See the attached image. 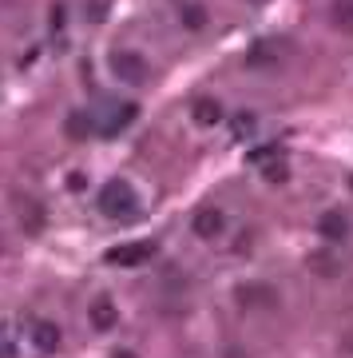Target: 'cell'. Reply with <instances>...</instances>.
<instances>
[{"label":"cell","instance_id":"22","mask_svg":"<svg viewBox=\"0 0 353 358\" xmlns=\"http://www.w3.org/2000/svg\"><path fill=\"white\" fill-rule=\"evenodd\" d=\"M0 251H4V247H0Z\"/></svg>","mask_w":353,"mask_h":358},{"label":"cell","instance_id":"16","mask_svg":"<svg viewBox=\"0 0 353 358\" xmlns=\"http://www.w3.org/2000/svg\"><path fill=\"white\" fill-rule=\"evenodd\" d=\"M20 223H24V231H28V235H36V231L40 227H44V211H40V207L36 203H32V207H20Z\"/></svg>","mask_w":353,"mask_h":358},{"label":"cell","instance_id":"15","mask_svg":"<svg viewBox=\"0 0 353 358\" xmlns=\"http://www.w3.org/2000/svg\"><path fill=\"white\" fill-rule=\"evenodd\" d=\"M286 176H290V167L282 164L278 155H274V159H266V164H262V179H266V183H286Z\"/></svg>","mask_w":353,"mask_h":358},{"label":"cell","instance_id":"21","mask_svg":"<svg viewBox=\"0 0 353 358\" xmlns=\"http://www.w3.org/2000/svg\"><path fill=\"white\" fill-rule=\"evenodd\" d=\"M227 358H242V350H227Z\"/></svg>","mask_w":353,"mask_h":358},{"label":"cell","instance_id":"3","mask_svg":"<svg viewBox=\"0 0 353 358\" xmlns=\"http://www.w3.org/2000/svg\"><path fill=\"white\" fill-rule=\"evenodd\" d=\"M155 259V243H123V247H112L103 263L112 267H139V263H151Z\"/></svg>","mask_w":353,"mask_h":358},{"label":"cell","instance_id":"17","mask_svg":"<svg viewBox=\"0 0 353 358\" xmlns=\"http://www.w3.org/2000/svg\"><path fill=\"white\" fill-rule=\"evenodd\" d=\"M333 20H338V28H350V32H353V0H338Z\"/></svg>","mask_w":353,"mask_h":358},{"label":"cell","instance_id":"1","mask_svg":"<svg viewBox=\"0 0 353 358\" xmlns=\"http://www.w3.org/2000/svg\"><path fill=\"white\" fill-rule=\"evenodd\" d=\"M96 207H100L107 219H131L135 215V192L127 187L123 179H107L96 195Z\"/></svg>","mask_w":353,"mask_h":358},{"label":"cell","instance_id":"13","mask_svg":"<svg viewBox=\"0 0 353 358\" xmlns=\"http://www.w3.org/2000/svg\"><path fill=\"white\" fill-rule=\"evenodd\" d=\"M179 16H183V24H187L190 32H202V28H206V8H202V4H195V0H187Z\"/></svg>","mask_w":353,"mask_h":358},{"label":"cell","instance_id":"19","mask_svg":"<svg viewBox=\"0 0 353 358\" xmlns=\"http://www.w3.org/2000/svg\"><path fill=\"white\" fill-rule=\"evenodd\" d=\"M63 24V4H56V13H52V28Z\"/></svg>","mask_w":353,"mask_h":358},{"label":"cell","instance_id":"4","mask_svg":"<svg viewBox=\"0 0 353 358\" xmlns=\"http://www.w3.org/2000/svg\"><path fill=\"white\" fill-rule=\"evenodd\" d=\"M190 231H195L199 239H218V235L227 231V215H223V207H199L195 219H190Z\"/></svg>","mask_w":353,"mask_h":358},{"label":"cell","instance_id":"2","mask_svg":"<svg viewBox=\"0 0 353 358\" xmlns=\"http://www.w3.org/2000/svg\"><path fill=\"white\" fill-rule=\"evenodd\" d=\"M112 72L119 80H127V84H147V60L139 56V52H127V48H115L112 52Z\"/></svg>","mask_w":353,"mask_h":358},{"label":"cell","instance_id":"7","mask_svg":"<svg viewBox=\"0 0 353 358\" xmlns=\"http://www.w3.org/2000/svg\"><path fill=\"white\" fill-rule=\"evenodd\" d=\"M139 115L135 103H112V112H107V120H96V131H103V136H115V131H123L131 120Z\"/></svg>","mask_w":353,"mask_h":358},{"label":"cell","instance_id":"5","mask_svg":"<svg viewBox=\"0 0 353 358\" xmlns=\"http://www.w3.org/2000/svg\"><path fill=\"white\" fill-rule=\"evenodd\" d=\"M278 60H282V52H278L274 40H254L250 52H246V64H250L254 72H274Z\"/></svg>","mask_w":353,"mask_h":358},{"label":"cell","instance_id":"10","mask_svg":"<svg viewBox=\"0 0 353 358\" xmlns=\"http://www.w3.org/2000/svg\"><path fill=\"white\" fill-rule=\"evenodd\" d=\"M317 235L329 239V243H338V239L350 235V219L341 215V211H322V215H317Z\"/></svg>","mask_w":353,"mask_h":358},{"label":"cell","instance_id":"11","mask_svg":"<svg viewBox=\"0 0 353 358\" xmlns=\"http://www.w3.org/2000/svg\"><path fill=\"white\" fill-rule=\"evenodd\" d=\"M63 136H72V140H88V136H96V120H91L88 112H68V120H63Z\"/></svg>","mask_w":353,"mask_h":358},{"label":"cell","instance_id":"18","mask_svg":"<svg viewBox=\"0 0 353 358\" xmlns=\"http://www.w3.org/2000/svg\"><path fill=\"white\" fill-rule=\"evenodd\" d=\"M314 271H326V275H333V259H329V255H314Z\"/></svg>","mask_w":353,"mask_h":358},{"label":"cell","instance_id":"14","mask_svg":"<svg viewBox=\"0 0 353 358\" xmlns=\"http://www.w3.org/2000/svg\"><path fill=\"white\" fill-rule=\"evenodd\" d=\"M254 128H258V120H254V112H234L230 115V131L239 136V140H250Z\"/></svg>","mask_w":353,"mask_h":358},{"label":"cell","instance_id":"12","mask_svg":"<svg viewBox=\"0 0 353 358\" xmlns=\"http://www.w3.org/2000/svg\"><path fill=\"white\" fill-rule=\"evenodd\" d=\"M239 294H242V303H258V307H274V287H262V282H258V287H250V282H246V287H239Z\"/></svg>","mask_w":353,"mask_h":358},{"label":"cell","instance_id":"6","mask_svg":"<svg viewBox=\"0 0 353 358\" xmlns=\"http://www.w3.org/2000/svg\"><path fill=\"white\" fill-rule=\"evenodd\" d=\"M28 338H32V346H36L40 355H56V350H60V327L48 322V319L32 322V327H28Z\"/></svg>","mask_w":353,"mask_h":358},{"label":"cell","instance_id":"9","mask_svg":"<svg viewBox=\"0 0 353 358\" xmlns=\"http://www.w3.org/2000/svg\"><path fill=\"white\" fill-rule=\"evenodd\" d=\"M190 115H195V124H202V128H215V124H223V103L215 100V96H199V100L190 103Z\"/></svg>","mask_w":353,"mask_h":358},{"label":"cell","instance_id":"20","mask_svg":"<svg viewBox=\"0 0 353 358\" xmlns=\"http://www.w3.org/2000/svg\"><path fill=\"white\" fill-rule=\"evenodd\" d=\"M112 358H135V355H131V350H115Z\"/></svg>","mask_w":353,"mask_h":358},{"label":"cell","instance_id":"8","mask_svg":"<svg viewBox=\"0 0 353 358\" xmlns=\"http://www.w3.org/2000/svg\"><path fill=\"white\" fill-rule=\"evenodd\" d=\"M88 319H91V327H96V331H115V327H119V310H115V303L107 299V294H100V299L91 303Z\"/></svg>","mask_w":353,"mask_h":358}]
</instances>
